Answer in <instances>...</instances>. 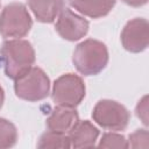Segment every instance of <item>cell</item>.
Returning <instances> with one entry per match:
<instances>
[{
  "mask_svg": "<svg viewBox=\"0 0 149 149\" xmlns=\"http://www.w3.org/2000/svg\"><path fill=\"white\" fill-rule=\"evenodd\" d=\"M35 62V51L31 44L21 38L5 41L0 47V66L8 78L16 79L28 71Z\"/></svg>",
  "mask_w": 149,
  "mask_h": 149,
  "instance_id": "1",
  "label": "cell"
},
{
  "mask_svg": "<svg viewBox=\"0 0 149 149\" xmlns=\"http://www.w3.org/2000/svg\"><path fill=\"white\" fill-rule=\"evenodd\" d=\"M72 62L81 74L95 76L106 68L108 63V50L102 42L88 38L76 47Z\"/></svg>",
  "mask_w": 149,
  "mask_h": 149,
  "instance_id": "2",
  "label": "cell"
},
{
  "mask_svg": "<svg viewBox=\"0 0 149 149\" xmlns=\"http://www.w3.org/2000/svg\"><path fill=\"white\" fill-rule=\"evenodd\" d=\"M14 91L20 99L27 101L43 100L49 94L50 80L42 69L31 66L15 79Z\"/></svg>",
  "mask_w": 149,
  "mask_h": 149,
  "instance_id": "3",
  "label": "cell"
},
{
  "mask_svg": "<svg viewBox=\"0 0 149 149\" xmlns=\"http://www.w3.org/2000/svg\"><path fill=\"white\" fill-rule=\"evenodd\" d=\"M33 26V20L24 5L13 2L7 5L0 15V34L5 38H21Z\"/></svg>",
  "mask_w": 149,
  "mask_h": 149,
  "instance_id": "4",
  "label": "cell"
},
{
  "mask_svg": "<svg viewBox=\"0 0 149 149\" xmlns=\"http://www.w3.org/2000/svg\"><path fill=\"white\" fill-rule=\"evenodd\" d=\"M85 97L83 79L73 73H65L57 78L52 86L51 98L57 106L74 108Z\"/></svg>",
  "mask_w": 149,
  "mask_h": 149,
  "instance_id": "5",
  "label": "cell"
},
{
  "mask_svg": "<svg viewBox=\"0 0 149 149\" xmlns=\"http://www.w3.org/2000/svg\"><path fill=\"white\" fill-rule=\"evenodd\" d=\"M93 120L108 130H123L129 123L128 109L118 101L102 99L97 102L92 112Z\"/></svg>",
  "mask_w": 149,
  "mask_h": 149,
  "instance_id": "6",
  "label": "cell"
},
{
  "mask_svg": "<svg viewBox=\"0 0 149 149\" xmlns=\"http://www.w3.org/2000/svg\"><path fill=\"white\" fill-rule=\"evenodd\" d=\"M123 48L130 52H142L149 43V24L146 19L136 17L126 23L121 33Z\"/></svg>",
  "mask_w": 149,
  "mask_h": 149,
  "instance_id": "7",
  "label": "cell"
},
{
  "mask_svg": "<svg viewBox=\"0 0 149 149\" xmlns=\"http://www.w3.org/2000/svg\"><path fill=\"white\" fill-rule=\"evenodd\" d=\"M88 21L83 16L73 13L69 8H63V10L57 16L56 31L61 37L68 41H78L84 37L88 31Z\"/></svg>",
  "mask_w": 149,
  "mask_h": 149,
  "instance_id": "8",
  "label": "cell"
},
{
  "mask_svg": "<svg viewBox=\"0 0 149 149\" xmlns=\"http://www.w3.org/2000/svg\"><path fill=\"white\" fill-rule=\"evenodd\" d=\"M79 116L74 108L57 106L47 118V128L51 132L68 134L78 122Z\"/></svg>",
  "mask_w": 149,
  "mask_h": 149,
  "instance_id": "9",
  "label": "cell"
},
{
  "mask_svg": "<svg viewBox=\"0 0 149 149\" xmlns=\"http://www.w3.org/2000/svg\"><path fill=\"white\" fill-rule=\"evenodd\" d=\"M68 135L71 142V147L90 148L95 144V141L99 136V130L90 121L78 120V122L72 127Z\"/></svg>",
  "mask_w": 149,
  "mask_h": 149,
  "instance_id": "10",
  "label": "cell"
},
{
  "mask_svg": "<svg viewBox=\"0 0 149 149\" xmlns=\"http://www.w3.org/2000/svg\"><path fill=\"white\" fill-rule=\"evenodd\" d=\"M116 0H69V5L80 14L99 19L107 15L114 7Z\"/></svg>",
  "mask_w": 149,
  "mask_h": 149,
  "instance_id": "11",
  "label": "cell"
},
{
  "mask_svg": "<svg viewBox=\"0 0 149 149\" xmlns=\"http://www.w3.org/2000/svg\"><path fill=\"white\" fill-rule=\"evenodd\" d=\"M28 5L37 21L50 23L63 10L64 0H28Z\"/></svg>",
  "mask_w": 149,
  "mask_h": 149,
  "instance_id": "12",
  "label": "cell"
},
{
  "mask_svg": "<svg viewBox=\"0 0 149 149\" xmlns=\"http://www.w3.org/2000/svg\"><path fill=\"white\" fill-rule=\"evenodd\" d=\"M37 148L68 149V148H71V142H70V139H69L68 134L48 130V132H45L44 134L41 135V137L37 142Z\"/></svg>",
  "mask_w": 149,
  "mask_h": 149,
  "instance_id": "13",
  "label": "cell"
},
{
  "mask_svg": "<svg viewBox=\"0 0 149 149\" xmlns=\"http://www.w3.org/2000/svg\"><path fill=\"white\" fill-rule=\"evenodd\" d=\"M17 141L16 127L8 120L0 118V149L10 148Z\"/></svg>",
  "mask_w": 149,
  "mask_h": 149,
  "instance_id": "14",
  "label": "cell"
},
{
  "mask_svg": "<svg viewBox=\"0 0 149 149\" xmlns=\"http://www.w3.org/2000/svg\"><path fill=\"white\" fill-rule=\"evenodd\" d=\"M101 148H118V149H126L128 148V141L121 134L116 133H106L102 135L99 144Z\"/></svg>",
  "mask_w": 149,
  "mask_h": 149,
  "instance_id": "15",
  "label": "cell"
},
{
  "mask_svg": "<svg viewBox=\"0 0 149 149\" xmlns=\"http://www.w3.org/2000/svg\"><path fill=\"white\" fill-rule=\"evenodd\" d=\"M128 147L132 148H147L148 147V130L136 129L129 135Z\"/></svg>",
  "mask_w": 149,
  "mask_h": 149,
  "instance_id": "16",
  "label": "cell"
},
{
  "mask_svg": "<svg viewBox=\"0 0 149 149\" xmlns=\"http://www.w3.org/2000/svg\"><path fill=\"white\" fill-rule=\"evenodd\" d=\"M135 113H136V116L141 119V121L147 126L148 125V97L147 95H144L139 101L135 108Z\"/></svg>",
  "mask_w": 149,
  "mask_h": 149,
  "instance_id": "17",
  "label": "cell"
},
{
  "mask_svg": "<svg viewBox=\"0 0 149 149\" xmlns=\"http://www.w3.org/2000/svg\"><path fill=\"white\" fill-rule=\"evenodd\" d=\"M122 1L129 6H133V7H141L148 2V0H122Z\"/></svg>",
  "mask_w": 149,
  "mask_h": 149,
  "instance_id": "18",
  "label": "cell"
},
{
  "mask_svg": "<svg viewBox=\"0 0 149 149\" xmlns=\"http://www.w3.org/2000/svg\"><path fill=\"white\" fill-rule=\"evenodd\" d=\"M3 101H5V92H3V88L0 86V109L3 105Z\"/></svg>",
  "mask_w": 149,
  "mask_h": 149,
  "instance_id": "19",
  "label": "cell"
}]
</instances>
